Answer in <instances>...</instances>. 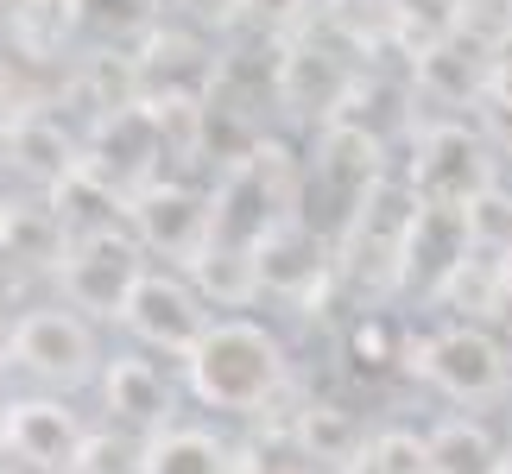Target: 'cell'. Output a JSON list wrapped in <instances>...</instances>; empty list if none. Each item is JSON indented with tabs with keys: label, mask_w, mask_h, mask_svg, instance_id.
<instances>
[{
	"label": "cell",
	"mask_w": 512,
	"mask_h": 474,
	"mask_svg": "<svg viewBox=\"0 0 512 474\" xmlns=\"http://www.w3.org/2000/svg\"><path fill=\"white\" fill-rule=\"evenodd\" d=\"M89 443V424L57 392H13L7 411V456L32 474H70Z\"/></svg>",
	"instance_id": "obj_6"
},
{
	"label": "cell",
	"mask_w": 512,
	"mask_h": 474,
	"mask_svg": "<svg viewBox=\"0 0 512 474\" xmlns=\"http://www.w3.org/2000/svg\"><path fill=\"white\" fill-rule=\"evenodd\" d=\"M241 7V19H253V26H291V19L304 13V0H234Z\"/></svg>",
	"instance_id": "obj_16"
},
{
	"label": "cell",
	"mask_w": 512,
	"mask_h": 474,
	"mask_svg": "<svg viewBox=\"0 0 512 474\" xmlns=\"http://www.w3.org/2000/svg\"><path fill=\"white\" fill-rule=\"evenodd\" d=\"M285 380H291V354L253 316H215L196 354L184 361L190 399L203 411H228V418H260L285 392Z\"/></svg>",
	"instance_id": "obj_1"
},
{
	"label": "cell",
	"mask_w": 512,
	"mask_h": 474,
	"mask_svg": "<svg viewBox=\"0 0 512 474\" xmlns=\"http://www.w3.org/2000/svg\"><path fill=\"white\" fill-rule=\"evenodd\" d=\"M146 474H228V449L209 430H184L171 424L165 437H152L146 449Z\"/></svg>",
	"instance_id": "obj_12"
},
{
	"label": "cell",
	"mask_w": 512,
	"mask_h": 474,
	"mask_svg": "<svg viewBox=\"0 0 512 474\" xmlns=\"http://www.w3.org/2000/svg\"><path fill=\"white\" fill-rule=\"evenodd\" d=\"M361 474H437V468H430V443L418 430H380L361 456Z\"/></svg>",
	"instance_id": "obj_13"
},
{
	"label": "cell",
	"mask_w": 512,
	"mask_h": 474,
	"mask_svg": "<svg viewBox=\"0 0 512 474\" xmlns=\"http://www.w3.org/2000/svg\"><path fill=\"white\" fill-rule=\"evenodd\" d=\"M7 411H13V392H0V456H7Z\"/></svg>",
	"instance_id": "obj_17"
},
{
	"label": "cell",
	"mask_w": 512,
	"mask_h": 474,
	"mask_svg": "<svg viewBox=\"0 0 512 474\" xmlns=\"http://www.w3.org/2000/svg\"><path fill=\"white\" fill-rule=\"evenodd\" d=\"M0 474H32V468H19V462H13V468H0Z\"/></svg>",
	"instance_id": "obj_19"
},
{
	"label": "cell",
	"mask_w": 512,
	"mask_h": 474,
	"mask_svg": "<svg viewBox=\"0 0 512 474\" xmlns=\"http://www.w3.org/2000/svg\"><path fill=\"white\" fill-rule=\"evenodd\" d=\"M127 215H133V234H140L146 253H184V260H196L215 241V196H196L184 184H146L127 203Z\"/></svg>",
	"instance_id": "obj_9"
},
{
	"label": "cell",
	"mask_w": 512,
	"mask_h": 474,
	"mask_svg": "<svg viewBox=\"0 0 512 474\" xmlns=\"http://www.w3.org/2000/svg\"><path fill=\"white\" fill-rule=\"evenodd\" d=\"M146 272V247L133 228H76L70 234V253L57 266V285H64V304L83 310V316H121L127 291L140 285Z\"/></svg>",
	"instance_id": "obj_4"
},
{
	"label": "cell",
	"mask_w": 512,
	"mask_h": 474,
	"mask_svg": "<svg viewBox=\"0 0 512 474\" xmlns=\"http://www.w3.org/2000/svg\"><path fill=\"white\" fill-rule=\"evenodd\" d=\"M348 348H354V361L361 367H392V361H405V335L386 323V316H361V323H354V335H348Z\"/></svg>",
	"instance_id": "obj_14"
},
{
	"label": "cell",
	"mask_w": 512,
	"mask_h": 474,
	"mask_svg": "<svg viewBox=\"0 0 512 474\" xmlns=\"http://www.w3.org/2000/svg\"><path fill=\"white\" fill-rule=\"evenodd\" d=\"M405 367L456 405H487L512 386V354H506L500 335L481 329V323H443L430 335H411Z\"/></svg>",
	"instance_id": "obj_3"
},
{
	"label": "cell",
	"mask_w": 512,
	"mask_h": 474,
	"mask_svg": "<svg viewBox=\"0 0 512 474\" xmlns=\"http://www.w3.org/2000/svg\"><path fill=\"white\" fill-rule=\"evenodd\" d=\"M424 443H430V468L437 474H500L512 462L481 411H449V418L424 430Z\"/></svg>",
	"instance_id": "obj_10"
},
{
	"label": "cell",
	"mask_w": 512,
	"mask_h": 474,
	"mask_svg": "<svg viewBox=\"0 0 512 474\" xmlns=\"http://www.w3.org/2000/svg\"><path fill=\"white\" fill-rule=\"evenodd\" d=\"M7 348H13V316L0 310V361H7Z\"/></svg>",
	"instance_id": "obj_18"
},
{
	"label": "cell",
	"mask_w": 512,
	"mask_h": 474,
	"mask_svg": "<svg viewBox=\"0 0 512 474\" xmlns=\"http://www.w3.org/2000/svg\"><path fill=\"white\" fill-rule=\"evenodd\" d=\"M95 392H102V411L114 430H133V437H165L171 430V411H177V386L171 373L152 361V354L127 348V354H108L102 380H95Z\"/></svg>",
	"instance_id": "obj_7"
},
{
	"label": "cell",
	"mask_w": 512,
	"mask_h": 474,
	"mask_svg": "<svg viewBox=\"0 0 512 474\" xmlns=\"http://www.w3.org/2000/svg\"><path fill=\"white\" fill-rule=\"evenodd\" d=\"M411 190H424V203H437V209H468L475 196L494 190L487 146H481L468 127H430L424 140H418Z\"/></svg>",
	"instance_id": "obj_8"
},
{
	"label": "cell",
	"mask_w": 512,
	"mask_h": 474,
	"mask_svg": "<svg viewBox=\"0 0 512 474\" xmlns=\"http://www.w3.org/2000/svg\"><path fill=\"white\" fill-rule=\"evenodd\" d=\"M462 7H468V0H462Z\"/></svg>",
	"instance_id": "obj_21"
},
{
	"label": "cell",
	"mask_w": 512,
	"mask_h": 474,
	"mask_svg": "<svg viewBox=\"0 0 512 474\" xmlns=\"http://www.w3.org/2000/svg\"><path fill=\"white\" fill-rule=\"evenodd\" d=\"M7 367H19L38 392H83L102 380V342L95 323L70 304H26L13 316V348Z\"/></svg>",
	"instance_id": "obj_2"
},
{
	"label": "cell",
	"mask_w": 512,
	"mask_h": 474,
	"mask_svg": "<svg viewBox=\"0 0 512 474\" xmlns=\"http://www.w3.org/2000/svg\"><path fill=\"white\" fill-rule=\"evenodd\" d=\"M500 474H512V462H506V468H500Z\"/></svg>",
	"instance_id": "obj_20"
},
{
	"label": "cell",
	"mask_w": 512,
	"mask_h": 474,
	"mask_svg": "<svg viewBox=\"0 0 512 474\" xmlns=\"http://www.w3.org/2000/svg\"><path fill=\"white\" fill-rule=\"evenodd\" d=\"M83 26L95 32H133V26H152V0H76Z\"/></svg>",
	"instance_id": "obj_15"
},
{
	"label": "cell",
	"mask_w": 512,
	"mask_h": 474,
	"mask_svg": "<svg viewBox=\"0 0 512 474\" xmlns=\"http://www.w3.org/2000/svg\"><path fill=\"white\" fill-rule=\"evenodd\" d=\"M291 443H298L304 462L342 468V462H361L373 437L361 430V418H354L348 405H336V399H310V405L298 411V424H291Z\"/></svg>",
	"instance_id": "obj_11"
},
{
	"label": "cell",
	"mask_w": 512,
	"mask_h": 474,
	"mask_svg": "<svg viewBox=\"0 0 512 474\" xmlns=\"http://www.w3.org/2000/svg\"><path fill=\"white\" fill-rule=\"evenodd\" d=\"M114 323H121L146 354H177V361H190L196 342H203L209 323H215V310H209V298L184 279V272L146 266Z\"/></svg>",
	"instance_id": "obj_5"
}]
</instances>
